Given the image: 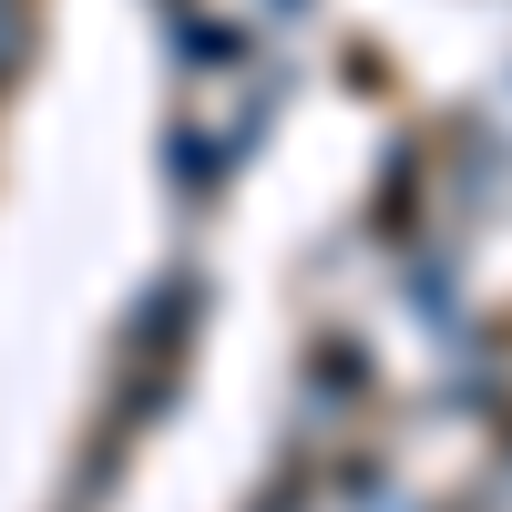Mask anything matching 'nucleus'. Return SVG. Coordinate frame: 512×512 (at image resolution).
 Listing matches in <instances>:
<instances>
[{
	"label": "nucleus",
	"instance_id": "f257e3e1",
	"mask_svg": "<svg viewBox=\"0 0 512 512\" xmlns=\"http://www.w3.org/2000/svg\"><path fill=\"white\" fill-rule=\"evenodd\" d=\"M21 72V0H0V82Z\"/></svg>",
	"mask_w": 512,
	"mask_h": 512
}]
</instances>
